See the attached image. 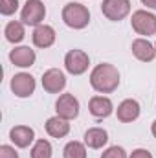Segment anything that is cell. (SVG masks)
I'll return each mask as SVG.
<instances>
[{
    "label": "cell",
    "instance_id": "27",
    "mask_svg": "<svg viewBox=\"0 0 156 158\" xmlns=\"http://www.w3.org/2000/svg\"><path fill=\"white\" fill-rule=\"evenodd\" d=\"M154 48H156V44H154Z\"/></svg>",
    "mask_w": 156,
    "mask_h": 158
},
{
    "label": "cell",
    "instance_id": "3",
    "mask_svg": "<svg viewBox=\"0 0 156 158\" xmlns=\"http://www.w3.org/2000/svg\"><path fill=\"white\" fill-rule=\"evenodd\" d=\"M130 24H132V30L138 33V35H154L156 33V15L145 11V9H138L132 13V19H130Z\"/></svg>",
    "mask_w": 156,
    "mask_h": 158
},
{
    "label": "cell",
    "instance_id": "21",
    "mask_svg": "<svg viewBox=\"0 0 156 158\" xmlns=\"http://www.w3.org/2000/svg\"><path fill=\"white\" fill-rule=\"evenodd\" d=\"M17 9H18V0H2V4H0V13L6 17L13 15Z\"/></svg>",
    "mask_w": 156,
    "mask_h": 158
},
{
    "label": "cell",
    "instance_id": "13",
    "mask_svg": "<svg viewBox=\"0 0 156 158\" xmlns=\"http://www.w3.org/2000/svg\"><path fill=\"white\" fill-rule=\"evenodd\" d=\"M134 57L142 63H151L156 57V48L149 42L147 39H136L132 40V46H130Z\"/></svg>",
    "mask_w": 156,
    "mask_h": 158
},
{
    "label": "cell",
    "instance_id": "2",
    "mask_svg": "<svg viewBox=\"0 0 156 158\" xmlns=\"http://www.w3.org/2000/svg\"><path fill=\"white\" fill-rule=\"evenodd\" d=\"M63 20L72 30H83L90 22V11L86 6L79 2H68L63 7Z\"/></svg>",
    "mask_w": 156,
    "mask_h": 158
},
{
    "label": "cell",
    "instance_id": "5",
    "mask_svg": "<svg viewBox=\"0 0 156 158\" xmlns=\"http://www.w3.org/2000/svg\"><path fill=\"white\" fill-rule=\"evenodd\" d=\"M101 13L109 20L119 22V20H123L130 13V0H103Z\"/></svg>",
    "mask_w": 156,
    "mask_h": 158
},
{
    "label": "cell",
    "instance_id": "16",
    "mask_svg": "<svg viewBox=\"0 0 156 158\" xmlns=\"http://www.w3.org/2000/svg\"><path fill=\"white\" fill-rule=\"evenodd\" d=\"M109 142V132L101 127H92L84 132V145L90 149H101Z\"/></svg>",
    "mask_w": 156,
    "mask_h": 158
},
{
    "label": "cell",
    "instance_id": "20",
    "mask_svg": "<svg viewBox=\"0 0 156 158\" xmlns=\"http://www.w3.org/2000/svg\"><path fill=\"white\" fill-rule=\"evenodd\" d=\"M31 158H51V143L48 140H37L31 147Z\"/></svg>",
    "mask_w": 156,
    "mask_h": 158
},
{
    "label": "cell",
    "instance_id": "22",
    "mask_svg": "<svg viewBox=\"0 0 156 158\" xmlns=\"http://www.w3.org/2000/svg\"><path fill=\"white\" fill-rule=\"evenodd\" d=\"M101 158H127V153H125V149L123 147H117V145H112V147H109Z\"/></svg>",
    "mask_w": 156,
    "mask_h": 158
},
{
    "label": "cell",
    "instance_id": "12",
    "mask_svg": "<svg viewBox=\"0 0 156 158\" xmlns=\"http://www.w3.org/2000/svg\"><path fill=\"white\" fill-rule=\"evenodd\" d=\"M9 140L17 147L24 149V147H28L35 140V131L31 127H28V125H17V127H13L9 131Z\"/></svg>",
    "mask_w": 156,
    "mask_h": 158
},
{
    "label": "cell",
    "instance_id": "6",
    "mask_svg": "<svg viewBox=\"0 0 156 158\" xmlns=\"http://www.w3.org/2000/svg\"><path fill=\"white\" fill-rule=\"evenodd\" d=\"M90 59L83 50H70L64 57V68L72 76H81L88 70Z\"/></svg>",
    "mask_w": 156,
    "mask_h": 158
},
{
    "label": "cell",
    "instance_id": "17",
    "mask_svg": "<svg viewBox=\"0 0 156 158\" xmlns=\"http://www.w3.org/2000/svg\"><path fill=\"white\" fill-rule=\"evenodd\" d=\"M46 132L51 138H64L70 132V123H68V119L61 118V116L48 118V121H46Z\"/></svg>",
    "mask_w": 156,
    "mask_h": 158
},
{
    "label": "cell",
    "instance_id": "18",
    "mask_svg": "<svg viewBox=\"0 0 156 158\" xmlns=\"http://www.w3.org/2000/svg\"><path fill=\"white\" fill-rule=\"evenodd\" d=\"M4 35H6V39L9 40V42H13V44L20 42V40L24 39V35H26V31H24V22H18V20L7 22V26H6V30H4Z\"/></svg>",
    "mask_w": 156,
    "mask_h": 158
},
{
    "label": "cell",
    "instance_id": "7",
    "mask_svg": "<svg viewBox=\"0 0 156 158\" xmlns=\"http://www.w3.org/2000/svg\"><path fill=\"white\" fill-rule=\"evenodd\" d=\"M11 92L17 98H30L35 92V79L31 74L20 72L11 77Z\"/></svg>",
    "mask_w": 156,
    "mask_h": 158
},
{
    "label": "cell",
    "instance_id": "23",
    "mask_svg": "<svg viewBox=\"0 0 156 158\" xmlns=\"http://www.w3.org/2000/svg\"><path fill=\"white\" fill-rule=\"evenodd\" d=\"M0 158H18V153L11 145H2L0 147Z\"/></svg>",
    "mask_w": 156,
    "mask_h": 158
},
{
    "label": "cell",
    "instance_id": "4",
    "mask_svg": "<svg viewBox=\"0 0 156 158\" xmlns=\"http://www.w3.org/2000/svg\"><path fill=\"white\" fill-rule=\"evenodd\" d=\"M46 17V7L40 0H28L20 11V20L28 26H40V22Z\"/></svg>",
    "mask_w": 156,
    "mask_h": 158
},
{
    "label": "cell",
    "instance_id": "14",
    "mask_svg": "<svg viewBox=\"0 0 156 158\" xmlns=\"http://www.w3.org/2000/svg\"><path fill=\"white\" fill-rule=\"evenodd\" d=\"M117 119L123 123H130L134 119L140 118V103L136 99H125L117 105Z\"/></svg>",
    "mask_w": 156,
    "mask_h": 158
},
{
    "label": "cell",
    "instance_id": "19",
    "mask_svg": "<svg viewBox=\"0 0 156 158\" xmlns=\"http://www.w3.org/2000/svg\"><path fill=\"white\" fill-rule=\"evenodd\" d=\"M63 158H86V147L81 142H68L63 149Z\"/></svg>",
    "mask_w": 156,
    "mask_h": 158
},
{
    "label": "cell",
    "instance_id": "9",
    "mask_svg": "<svg viewBox=\"0 0 156 158\" xmlns=\"http://www.w3.org/2000/svg\"><path fill=\"white\" fill-rule=\"evenodd\" d=\"M55 110L57 116L64 119H76L79 116V101L74 94H63L59 96L57 103H55Z\"/></svg>",
    "mask_w": 156,
    "mask_h": 158
},
{
    "label": "cell",
    "instance_id": "11",
    "mask_svg": "<svg viewBox=\"0 0 156 158\" xmlns=\"http://www.w3.org/2000/svg\"><path fill=\"white\" fill-rule=\"evenodd\" d=\"M88 110L94 118H109L114 110V105L110 101V98H105V96H94L90 98L88 101Z\"/></svg>",
    "mask_w": 156,
    "mask_h": 158
},
{
    "label": "cell",
    "instance_id": "10",
    "mask_svg": "<svg viewBox=\"0 0 156 158\" xmlns=\"http://www.w3.org/2000/svg\"><path fill=\"white\" fill-rule=\"evenodd\" d=\"M35 59H37V55L30 46H18L9 52V61L18 68H30L35 63Z\"/></svg>",
    "mask_w": 156,
    "mask_h": 158
},
{
    "label": "cell",
    "instance_id": "1",
    "mask_svg": "<svg viewBox=\"0 0 156 158\" xmlns=\"http://www.w3.org/2000/svg\"><path fill=\"white\" fill-rule=\"evenodd\" d=\"M90 85L96 92L101 94H112L119 86V72L114 64L101 63L97 64L90 74Z\"/></svg>",
    "mask_w": 156,
    "mask_h": 158
},
{
    "label": "cell",
    "instance_id": "24",
    "mask_svg": "<svg viewBox=\"0 0 156 158\" xmlns=\"http://www.w3.org/2000/svg\"><path fill=\"white\" fill-rule=\"evenodd\" d=\"M129 158H153V155H151L147 149H134L132 155Z\"/></svg>",
    "mask_w": 156,
    "mask_h": 158
},
{
    "label": "cell",
    "instance_id": "26",
    "mask_svg": "<svg viewBox=\"0 0 156 158\" xmlns=\"http://www.w3.org/2000/svg\"><path fill=\"white\" fill-rule=\"evenodd\" d=\"M151 132H153V136L156 138V119L153 121V127H151Z\"/></svg>",
    "mask_w": 156,
    "mask_h": 158
},
{
    "label": "cell",
    "instance_id": "15",
    "mask_svg": "<svg viewBox=\"0 0 156 158\" xmlns=\"http://www.w3.org/2000/svg\"><path fill=\"white\" fill-rule=\"evenodd\" d=\"M33 44L37 48H50L53 42H55V30L48 24H40L33 30Z\"/></svg>",
    "mask_w": 156,
    "mask_h": 158
},
{
    "label": "cell",
    "instance_id": "8",
    "mask_svg": "<svg viewBox=\"0 0 156 158\" xmlns=\"http://www.w3.org/2000/svg\"><path fill=\"white\" fill-rule=\"evenodd\" d=\"M66 86V76L59 68H50L42 74V88L48 94H59Z\"/></svg>",
    "mask_w": 156,
    "mask_h": 158
},
{
    "label": "cell",
    "instance_id": "25",
    "mask_svg": "<svg viewBox=\"0 0 156 158\" xmlns=\"http://www.w3.org/2000/svg\"><path fill=\"white\" fill-rule=\"evenodd\" d=\"M142 4L151 7V9H156V0H142Z\"/></svg>",
    "mask_w": 156,
    "mask_h": 158
}]
</instances>
